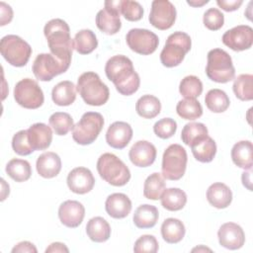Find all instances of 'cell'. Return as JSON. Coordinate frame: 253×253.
I'll return each instance as SVG.
<instances>
[{
    "label": "cell",
    "instance_id": "1",
    "mask_svg": "<svg viewBox=\"0 0 253 253\" xmlns=\"http://www.w3.org/2000/svg\"><path fill=\"white\" fill-rule=\"evenodd\" d=\"M105 73L122 95L130 96L139 88V75L134 70L132 61L126 55L118 54L109 58L105 65Z\"/></svg>",
    "mask_w": 253,
    "mask_h": 253
},
{
    "label": "cell",
    "instance_id": "2",
    "mask_svg": "<svg viewBox=\"0 0 253 253\" xmlns=\"http://www.w3.org/2000/svg\"><path fill=\"white\" fill-rule=\"evenodd\" d=\"M43 34L50 53L62 61L71 63L74 41L70 37L68 24L62 19H52L45 24Z\"/></svg>",
    "mask_w": 253,
    "mask_h": 253
},
{
    "label": "cell",
    "instance_id": "3",
    "mask_svg": "<svg viewBox=\"0 0 253 253\" xmlns=\"http://www.w3.org/2000/svg\"><path fill=\"white\" fill-rule=\"evenodd\" d=\"M76 90L83 101L90 106H102L107 103L110 97L108 86L93 71L84 72L79 76Z\"/></svg>",
    "mask_w": 253,
    "mask_h": 253
},
{
    "label": "cell",
    "instance_id": "4",
    "mask_svg": "<svg viewBox=\"0 0 253 253\" xmlns=\"http://www.w3.org/2000/svg\"><path fill=\"white\" fill-rule=\"evenodd\" d=\"M97 171L103 180L116 187L125 186L130 179L128 167L117 155L109 152L98 158Z\"/></svg>",
    "mask_w": 253,
    "mask_h": 253
},
{
    "label": "cell",
    "instance_id": "5",
    "mask_svg": "<svg viewBox=\"0 0 253 253\" xmlns=\"http://www.w3.org/2000/svg\"><path fill=\"white\" fill-rule=\"evenodd\" d=\"M207 76L217 83H227L234 79L235 68L231 56L221 48H213L208 52L206 66Z\"/></svg>",
    "mask_w": 253,
    "mask_h": 253
},
{
    "label": "cell",
    "instance_id": "6",
    "mask_svg": "<svg viewBox=\"0 0 253 253\" xmlns=\"http://www.w3.org/2000/svg\"><path fill=\"white\" fill-rule=\"evenodd\" d=\"M192 46V41L188 34L184 32H175L171 34L166 41L163 49L160 52V61L166 67L178 66L185 58Z\"/></svg>",
    "mask_w": 253,
    "mask_h": 253
},
{
    "label": "cell",
    "instance_id": "7",
    "mask_svg": "<svg viewBox=\"0 0 253 253\" xmlns=\"http://www.w3.org/2000/svg\"><path fill=\"white\" fill-rule=\"evenodd\" d=\"M187 161L186 149L177 143L170 144L162 156V176L171 181L180 180L186 172Z\"/></svg>",
    "mask_w": 253,
    "mask_h": 253
},
{
    "label": "cell",
    "instance_id": "8",
    "mask_svg": "<svg viewBox=\"0 0 253 253\" xmlns=\"http://www.w3.org/2000/svg\"><path fill=\"white\" fill-rule=\"evenodd\" d=\"M104 126V118L100 113L87 112L72 129L73 140L81 145L93 143Z\"/></svg>",
    "mask_w": 253,
    "mask_h": 253
},
{
    "label": "cell",
    "instance_id": "9",
    "mask_svg": "<svg viewBox=\"0 0 253 253\" xmlns=\"http://www.w3.org/2000/svg\"><path fill=\"white\" fill-rule=\"evenodd\" d=\"M0 51L5 60L13 66H25L32 54L31 45L16 35H8L1 39Z\"/></svg>",
    "mask_w": 253,
    "mask_h": 253
},
{
    "label": "cell",
    "instance_id": "10",
    "mask_svg": "<svg viewBox=\"0 0 253 253\" xmlns=\"http://www.w3.org/2000/svg\"><path fill=\"white\" fill-rule=\"evenodd\" d=\"M14 99L21 107L35 110L43 104L44 96L37 81L30 78H24L15 85Z\"/></svg>",
    "mask_w": 253,
    "mask_h": 253
},
{
    "label": "cell",
    "instance_id": "11",
    "mask_svg": "<svg viewBox=\"0 0 253 253\" xmlns=\"http://www.w3.org/2000/svg\"><path fill=\"white\" fill-rule=\"evenodd\" d=\"M70 63L58 59L51 53H40L34 60L33 73L40 81H50L55 76L64 73Z\"/></svg>",
    "mask_w": 253,
    "mask_h": 253
},
{
    "label": "cell",
    "instance_id": "12",
    "mask_svg": "<svg viewBox=\"0 0 253 253\" xmlns=\"http://www.w3.org/2000/svg\"><path fill=\"white\" fill-rule=\"evenodd\" d=\"M128 47L141 55L153 53L159 44V39L156 34L146 29H131L126 36Z\"/></svg>",
    "mask_w": 253,
    "mask_h": 253
},
{
    "label": "cell",
    "instance_id": "13",
    "mask_svg": "<svg viewBox=\"0 0 253 253\" xmlns=\"http://www.w3.org/2000/svg\"><path fill=\"white\" fill-rule=\"evenodd\" d=\"M121 3L122 0H108L105 2V8L96 15V25L100 31L111 36L121 30Z\"/></svg>",
    "mask_w": 253,
    "mask_h": 253
},
{
    "label": "cell",
    "instance_id": "14",
    "mask_svg": "<svg viewBox=\"0 0 253 253\" xmlns=\"http://www.w3.org/2000/svg\"><path fill=\"white\" fill-rule=\"evenodd\" d=\"M176 8L168 0H154L148 17L149 23L156 29L165 31L170 29L176 21Z\"/></svg>",
    "mask_w": 253,
    "mask_h": 253
},
{
    "label": "cell",
    "instance_id": "15",
    "mask_svg": "<svg viewBox=\"0 0 253 253\" xmlns=\"http://www.w3.org/2000/svg\"><path fill=\"white\" fill-rule=\"evenodd\" d=\"M221 41L234 51L249 49L253 44V29L248 25H238L226 31Z\"/></svg>",
    "mask_w": 253,
    "mask_h": 253
},
{
    "label": "cell",
    "instance_id": "16",
    "mask_svg": "<svg viewBox=\"0 0 253 253\" xmlns=\"http://www.w3.org/2000/svg\"><path fill=\"white\" fill-rule=\"evenodd\" d=\"M66 182L71 192L78 195H84L93 189L95 178L88 168L76 167L68 173Z\"/></svg>",
    "mask_w": 253,
    "mask_h": 253
},
{
    "label": "cell",
    "instance_id": "17",
    "mask_svg": "<svg viewBox=\"0 0 253 253\" xmlns=\"http://www.w3.org/2000/svg\"><path fill=\"white\" fill-rule=\"evenodd\" d=\"M217 237L219 244L229 250L239 249L245 243V233L242 227L234 222L223 223L217 231Z\"/></svg>",
    "mask_w": 253,
    "mask_h": 253
},
{
    "label": "cell",
    "instance_id": "18",
    "mask_svg": "<svg viewBox=\"0 0 253 253\" xmlns=\"http://www.w3.org/2000/svg\"><path fill=\"white\" fill-rule=\"evenodd\" d=\"M84 216L85 208L78 201H65L58 208V217L60 222L69 228L79 226L82 223Z\"/></svg>",
    "mask_w": 253,
    "mask_h": 253
},
{
    "label": "cell",
    "instance_id": "19",
    "mask_svg": "<svg viewBox=\"0 0 253 253\" xmlns=\"http://www.w3.org/2000/svg\"><path fill=\"white\" fill-rule=\"evenodd\" d=\"M156 154V148L151 142L138 140L129 149L128 157L134 166L148 167L155 161Z\"/></svg>",
    "mask_w": 253,
    "mask_h": 253
},
{
    "label": "cell",
    "instance_id": "20",
    "mask_svg": "<svg viewBox=\"0 0 253 253\" xmlns=\"http://www.w3.org/2000/svg\"><path fill=\"white\" fill-rule=\"evenodd\" d=\"M131 137L132 128L130 125L126 122L113 123L106 132L107 143L116 149L125 148L129 143Z\"/></svg>",
    "mask_w": 253,
    "mask_h": 253
},
{
    "label": "cell",
    "instance_id": "21",
    "mask_svg": "<svg viewBox=\"0 0 253 253\" xmlns=\"http://www.w3.org/2000/svg\"><path fill=\"white\" fill-rule=\"evenodd\" d=\"M28 140L35 150H44L49 147L52 141V130L43 123L32 125L28 129Z\"/></svg>",
    "mask_w": 253,
    "mask_h": 253
},
{
    "label": "cell",
    "instance_id": "22",
    "mask_svg": "<svg viewBox=\"0 0 253 253\" xmlns=\"http://www.w3.org/2000/svg\"><path fill=\"white\" fill-rule=\"evenodd\" d=\"M105 209L111 217L125 218L131 211V202L126 194L114 193L107 198Z\"/></svg>",
    "mask_w": 253,
    "mask_h": 253
},
{
    "label": "cell",
    "instance_id": "23",
    "mask_svg": "<svg viewBox=\"0 0 253 253\" xmlns=\"http://www.w3.org/2000/svg\"><path fill=\"white\" fill-rule=\"evenodd\" d=\"M36 167L40 176L50 179L59 174L61 170V159L55 152H43L38 157Z\"/></svg>",
    "mask_w": 253,
    "mask_h": 253
},
{
    "label": "cell",
    "instance_id": "24",
    "mask_svg": "<svg viewBox=\"0 0 253 253\" xmlns=\"http://www.w3.org/2000/svg\"><path fill=\"white\" fill-rule=\"evenodd\" d=\"M207 200L216 209H225L232 202V192L225 184L216 182L208 188Z\"/></svg>",
    "mask_w": 253,
    "mask_h": 253
},
{
    "label": "cell",
    "instance_id": "25",
    "mask_svg": "<svg viewBox=\"0 0 253 253\" xmlns=\"http://www.w3.org/2000/svg\"><path fill=\"white\" fill-rule=\"evenodd\" d=\"M253 146L250 140H240L236 142L231 149V159L233 163L239 168L251 170Z\"/></svg>",
    "mask_w": 253,
    "mask_h": 253
},
{
    "label": "cell",
    "instance_id": "26",
    "mask_svg": "<svg viewBox=\"0 0 253 253\" xmlns=\"http://www.w3.org/2000/svg\"><path fill=\"white\" fill-rule=\"evenodd\" d=\"M51 98L57 106H69L76 99V86L71 81H61L52 88Z\"/></svg>",
    "mask_w": 253,
    "mask_h": 253
},
{
    "label": "cell",
    "instance_id": "27",
    "mask_svg": "<svg viewBox=\"0 0 253 253\" xmlns=\"http://www.w3.org/2000/svg\"><path fill=\"white\" fill-rule=\"evenodd\" d=\"M86 233L94 242H105L111 236V226L102 216H95L87 222Z\"/></svg>",
    "mask_w": 253,
    "mask_h": 253
},
{
    "label": "cell",
    "instance_id": "28",
    "mask_svg": "<svg viewBox=\"0 0 253 253\" xmlns=\"http://www.w3.org/2000/svg\"><path fill=\"white\" fill-rule=\"evenodd\" d=\"M159 218V212L156 207L148 204L139 206L133 213V223L138 228H151Z\"/></svg>",
    "mask_w": 253,
    "mask_h": 253
},
{
    "label": "cell",
    "instance_id": "29",
    "mask_svg": "<svg viewBox=\"0 0 253 253\" xmlns=\"http://www.w3.org/2000/svg\"><path fill=\"white\" fill-rule=\"evenodd\" d=\"M186 233V228L184 223L174 217L166 218L161 225V235L162 238L170 244H175L180 242Z\"/></svg>",
    "mask_w": 253,
    "mask_h": 253
},
{
    "label": "cell",
    "instance_id": "30",
    "mask_svg": "<svg viewBox=\"0 0 253 253\" xmlns=\"http://www.w3.org/2000/svg\"><path fill=\"white\" fill-rule=\"evenodd\" d=\"M160 199L162 207L170 211L182 210L187 203L186 193L179 188L165 189Z\"/></svg>",
    "mask_w": 253,
    "mask_h": 253
},
{
    "label": "cell",
    "instance_id": "31",
    "mask_svg": "<svg viewBox=\"0 0 253 253\" xmlns=\"http://www.w3.org/2000/svg\"><path fill=\"white\" fill-rule=\"evenodd\" d=\"M135 111L143 119H153L160 114L161 103L153 95H143L136 101Z\"/></svg>",
    "mask_w": 253,
    "mask_h": 253
},
{
    "label": "cell",
    "instance_id": "32",
    "mask_svg": "<svg viewBox=\"0 0 253 253\" xmlns=\"http://www.w3.org/2000/svg\"><path fill=\"white\" fill-rule=\"evenodd\" d=\"M209 136V130L203 123H188L181 132L182 141L189 146L198 143Z\"/></svg>",
    "mask_w": 253,
    "mask_h": 253
},
{
    "label": "cell",
    "instance_id": "33",
    "mask_svg": "<svg viewBox=\"0 0 253 253\" xmlns=\"http://www.w3.org/2000/svg\"><path fill=\"white\" fill-rule=\"evenodd\" d=\"M6 173L16 182H25L30 179L32 175L31 164L24 159L13 158L6 165Z\"/></svg>",
    "mask_w": 253,
    "mask_h": 253
},
{
    "label": "cell",
    "instance_id": "34",
    "mask_svg": "<svg viewBox=\"0 0 253 253\" xmlns=\"http://www.w3.org/2000/svg\"><path fill=\"white\" fill-rule=\"evenodd\" d=\"M166 189L164 177L157 172L150 174L143 185V196L148 200L157 201Z\"/></svg>",
    "mask_w": 253,
    "mask_h": 253
},
{
    "label": "cell",
    "instance_id": "35",
    "mask_svg": "<svg viewBox=\"0 0 253 253\" xmlns=\"http://www.w3.org/2000/svg\"><path fill=\"white\" fill-rule=\"evenodd\" d=\"M73 41L74 49L80 54H89L98 46L96 35L88 29H84L76 33Z\"/></svg>",
    "mask_w": 253,
    "mask_h": 253
},
{
    "label": "cell",
    "instance_id": "36",
    "mask_svg": "<svg viewBox=\"0 0 253 253\" xmlns=\"http://www.w3.org/2000/svg\"><path fill=\"white\" fill-rule=\"evenodd\" d=\"M194 157L203 163H209L212 161L216 153L215 141L211 137L207 136L205 139L199 141L191 146Z\"/></svg>",
    "mask_w": 253,
    "mask_h": 253
},
{
    "label": "cell",
    "instance_id": "37",
    "mask_svg": "<svg viewBox=\"0 0 253 253\" xmlns=\"http://www.w3.org/2000/svg\"><path fill=\"white\" fill-rule=\"evenodd\" d=\"M205 103L210 111L213 113H223L229 107L230 101L224 91L220 89H211L207 93Z\"/></svg>",
    "mask_w": 253,
    "mask_h": 253
},
{
    "label": "cell",
    "instance_id": "38",
    "mask_svg": "<svg viewBox=\"0 0 253 253\" xmlns=\"http://www.w3.org/2000/svg\"><path fill=\"white\" fill-rule=\"evenodd\" d=\"M176 112L179 117L184 120L194 121L199 119L203 115V107L196 99L185 98L178 102L176 106Z\"/></svg>",
    "mask_w": 253,
    "mask_h": 253
},
{
    "label": "cell",
    "instance_id": "39",
    "mask_svg": "<svg viewBox=\"0 0 253 253\" xmlns=\"http://www.w3.org/2000/svg\"><path fill=\"white\" fill-rule=\"evenodd\" d=\"M232 89L240 101H251L253 99V75L247 73L238 75L234 79Z\"/></svg>",
    "mask_w": 253,
    "mask_h": 253
},
{
    "label": "cell",
    "instance_id": "40",
    "mask_svg": "<svg viewBox=\"0 0 253 253\" xmlns=\"http://www.w3.org/2000/svg\"><path fill=\"white\" fill-rule=\"evenodd\" d=\"M49 125L57 135H65L73 129L74 122L68 113L55 112L48 119Z\"/></svg>",
    "mask_w": 253,
    "mask_h": 253
},
{
    "label": "cell",
    "instance_id": "41",
    "mask_svg": "<svg viewBox=\"0 0 253 253\" xmlns=\"http://www.w3.org/2000/svg\"><path fill=\"white\" fill-rule=\"evenodd\" d=\"M179 92L184 98L196 99L203 92V83L199 77L195 75H188L181 80Z\"/></svg>",
    "mask_w": 253,
    "mask_h": 253
},
{
    "label": "cell",
    "instance_id": "42",
    "mask_svg": "<svg viewBox=\"0 0 253 253\" xmlns=\"http://www.w3.org/2000/svg\"><path fill=\"white\" fill-rule=\"evenodd\" d=\"M121 13L126 20L130 22H136L143 17V8L136 1L122 0Z\"/></svg>",
    "mask_w": 253,
    "mask_h": 253
},
{
    "label": "cell",
    "instance_id": "43",
    "mask_svg": "<svg viewBox=\"0 0 253 253\" xmlns=\"http://www.w3.org/2000/svg\"><path fill=\"white\" fill-rule=\"evenodd\" d=\"M177 130V123L171 118H163L156 122L153 126L154 133L162 138L167 139L175 134Z\"/></svg>",
    "mask_w": 253,
    "mask_h": 253
},
{
    "label": "cell",
    "instance_id": "44",
    "mask_svg": "<svg viewBox=\"0 0 253 253\" xmlns=\"http://www.w3.org/2000/svg\"><path fill=\"white\" fill-rule=\"evenodd\" d=\"M12 148L18 155H30L34 149L31 147L28 140V132L26 129L19 130L12 138Z\"/></svg>",
    "mask_w": 253,
    "mask_h": 253
},
{
    "label": "cell",
    "instance_id": "45",
    "mask_svg": "<svg viewBox=\"0 0 253 253\" xmlns=\"http://www.w3.org/2000/svg\"><path fill=\"white\" fill-rule=\"evenodd\" d=\"M203 22L207 29L217 31L224 24V15L217 8H210L205 12Z\"/></svg>",
    "mask_w": 253,
    "mask_h": 253
},
{
    "label": "cell",
    "instance_id": "46",
    "mask_svg": "<svg viewBox=\"0 0 253 253\" xmlns=\"http://www.w3.org/2000/svg\"><path fill=\"white\" fill-rule=\"evenodd\" d=\"M158 241L155 236L144 234L134 242L133 251L135 253H156L158 251Z\"/></svg>",
    "mask_w": 253,
    "mask_h": 253
},
{
    "label": "cell",
    "instance_id": "47",
    "mask_svg": "<svg viewBox=\"0 0 253 253\" xmlns=\"http://www.w3.org/2000/svg\"><path fill=\"white\" fill-rule=\"evenodd\" d=\"M0 25L5 26L9 24L13 19V10L10 5L5 2H0Z\"/></svg>",
    "mask_w": 253,
    "mask_h": 253
},
{
    "label": "cell",
    "instance_id": "48",
    "mask_svg": "<svg viewBox=\"0 0 253 253\" xmlns=\"http://www.w3.org/2000/svg\"><path fill=\"white\" fill-rule=\"evenodd\" d=\"M242 0H216V4L226 12L237 10L242 5Z\"/></svg>",
    "mask_w": 253,
    "mask_h": 253
},
{
    "label": "cell",
    "instance_id": "49",
    "mask_svg": "<svg viewBox=\"0 0 253 253\" xmlns=\"http://www.w3.org/2000/svg\"><path fill=\"white\" fill-rule=\"evenodd\" d=\"M23 252H28V253H37L38 250L36 246L29 242V241H22L19 242L17 245H15L12 249V253H23Z\"/></svg>",
    "mask_w": 253,
    "mask_h": 253
},
{
    "label": "cell",
    "instance_id": "50",
    "mask_svg": "<svg viewBox=\"0 0 253 253\" xmlns=\"http://www.w3.org/2000/svg\"><path fill=\"white\" fill-rule=\"evenodd\" d=\"M50 252H66V253H68L69 249L66 247V245L64 243L53 242L45 249V253H50Z\"/></svg>",
    "mask_w": 253,
    "mask_h": 253
},
{
    "label": "cell",
    "instance_id": "51",
    "mask_svg": "<svg viewBox=\"0 0 253 253\" xmlns=\"http://www.w3.org/2000/svg\"><path fill=\"white\" fill-rule=\"evenodd\" d=\"M242 184L244 187H246L249 191H252V187H251V171H247V172H243L242 176Z\"/></svg>",
    "mask_w": 253,
    "mask_h": 253
},
{
    "label": "cell",
    "instance_id": "52",
    "mask_svg": "<svg viewBox=\"0 0 253 253\" xmlns=\"http://www.w3.org/2000/svg\"><path fill=\"white\" fill-rule=\"evenodd\" d=\"M187 3L190 5V6H193V7H201L207 3H209V0H202V1H197V0H188Z\"/></svg>",
    "mask_w": 253,
    "mask_h": 253
},
{
    "label": "cell",
    "instance_id": "53",
    "mask_svg": "<svg viewBox=\"0 0 253 253\" xmlns=\"http://www.w3.org/2000/svg\"><path fill=\"white\" fill-rule=\"evenodd\" d=\"M203 250H209V251H211V249H208V248H202ZM195 250H198V251H200L201 250V248H195V249H193L192 251H195Z\"/></svg>",
    "mask_w": 253,
    "mask_h": 253
}]
</instances>
